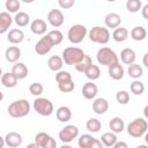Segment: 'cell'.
<instances>
[{
    "instance_id": "277c9868",
    "label": "cell",
    "mask_w": 148,
    "mask_h": 148,
    "mask_svg": "<svg viewBox=\"0 0 148 148\" xmlns=\"http://www.w3.org/2000/svg\"><path fill=\"white\" fill-rule=\"evenodd\" d=\"M148 123L143 118H136L127 125V133L132 138H141L147 133Z\"/></svg>"
},
{
    "instance_id": "e575fe53",
    "label": "cell",
    "mask_w": 148,
    "mask_h": 148,
    "mask_svg": "<svg viewBox=\"0 0 148 148\" xmlns=\"http://www.w3.org/2000/svg\"><path fill=\"white\" fill-rule=\"evenodd\" d=\"M95 141V138L90 134H82L79 138L77 145L80 148H90V146L92 145V142Z\"/></svg>"
},
{
    "instance_id": "cb8c5ba5",
    "label": "cell",
    "mask_w": 148,
    "mask_h": 148,
    "mask_svg": "<svg viewBox=\"0 0 148 148\" xmlns=\"http://www.w3.org/2000/svg\"><path fill=\"white\" fill-rule=\"evenodd\" d=\"M12 73H13L18 80L25 79L27 75H28V67H27L23 62H16V64H14L13 67H12Z\"/></svg>"
},
{
    "instance_id": "f6af8a7d",
    "label": "cell",
    "mask_w": 148,
    "mask_h": 148,
    "mask_svg": "<svg viewBox=\"0 0 148 148\" xmlns=\"http://www.w3.org/2000/svg\"><path fill=\"white\" fill-rule=\"evenodd\" d=\"M90 148H104V145L102 143V141H101V140L95 139V141L92 142V145L90 146Z\"/></svg>"
},
{
    "instance_id": "6da1fadb",
    "label": "cell",
    "mask_w": 148,
    "mask_h": 148,
    "mask_svg": "<svg viewBox=\"0 0 148 148\" xmlns=\"http://www.w3.org/2000/svg\"><path fill=\"white\" fill-rule=\"evenodd\" d=\"M96 58H97V61H98L99 65H103V66H106V67H110V66L116 65V64L119 62V58H118L117 53L108 46L101 47L97 51Z\"/></svg>"
},
{
    "instance_id": "d6a6232c",
    "label": "cell",
    "mask_w": 148,
    "mask_h": 148,
    "mask_svg": "<svg viewBox=\"0 0 148 148\" xmlns=\"http://www.w3.org/2000/svg\"><path fill=\"white\" fill-rule=\"evenodd\" d=\"M92 65V60H91V58L89 57V56H84V58L77 64V65H75V69L77 71V72H80V73H86V71Z\"/></svg>"
},
{
    "instance_id": "603a6c76",
    "label": "cell",
    "mask_w": 148,
    "mask_h": 148,
    "mask_svg": "<svg viewBox=\"0 0 148 148\" xmlns=\"http://www.w3.org/2000/svg\"><path fill=\"white\" fill-rule=\"evenodd\" d=\"M64 66V60H62V57H59V56H52L49 58L47 60V67L52 71V72H60L61 68Z\"/></svg>"
},
{
    "instance_id": "ba28073f",
    "label": "cell",
    "mask_w": 148,
    "mask_h": 148,
    "mask_svg": "<svg viewBox=\"0 0 148 148\" xmlns=\"http://www.w3.org/2000/svg\"><path fill=\"white\" fill-rule=\"evenodd\" d=\"M79 136V128L75 125H67L59 132V139L64 143H69Z\"/></svg>"
},
{
    "instance_id": "d4e9b609",
    "label": "cell",
    "mask_w": 148,
    "mask_h": 148,
    "mask_svg": "<svg viewBox=\"0 0 148 148\" xmlns=\"http://www.w3.org/2000/svg\"><path fill=\"white\" fill-rule=\"evenodd\" d=\"M17 81H18V79L12 72H6L1 76V83L6 88H14V87H16Z\"/></svg>"
},
{
    "instance_id": "f5cc1de1",
    "label": "cell",
    "mask_w": 148,
    "mask_h": 148,
    "mask_svg": "<svg viewBox=\"0 0 148 148\" xmlns=\"http://www.w3.org/2000/svg\"><path fill=\"white\" fill-rule=\"evenodd\" d=\"M135 148H148V146H147V145H139V146H136Z\"/></svg>"
},
{
    "instance_id": "7c38bea8",
    "label": "cell",
    "mask_w": 148,
    "mask_h": 148,
    "mask_svg": "<svg viewBox=\"0 0 148 148\" xmlns=\"http://www.w3.org/2000/svg\"><path fill=\"white\" fill-rule=\"evenodd\" d=\"M22 135L17 132H8L5 136V143L10 148H17L22 145Z\"/></svg>"
},
{
    "instance_id": "d590c367",
    "label": "cell",
    "mask_w": 148,
    "mask_h": 148,
    "mask_svg": "<svg viewBox=\"0 0 148 148\" xmlns=\"http://www.w3.org/2000/svg\"><path fill=\"white\" fill-rule=\"evenodd\" d=\"M46 35L50 37V39H51V42L53 43V45H59V44L62 42V39H64L62 32H61L60 30H58V29L51 30V31H49Z\"/></svg>"
},
{
    "instance_id": "b9f144b4",
    "label": "cell",
    "mask_w": 148,
    "mask_h": 148,
    "mask_svg": "<svg viewBox=\"0 0 148 148\" xmlns=\"http://www.w3.org/2000/svg\"><path fill=\"white\" fill-rule=\"evenodd\" d=\"M116 99L119 104L121 105H126L128 102H130V94L126 91V90H119L117 94H116Z\"/></svg>"
},
{
    "instance_id": "836d02e7",
    "label": "cell",
    "mask_w": 148,
    "mask_h": 148,
    "mask_svg": "<svg viewBox=\"0 0 148 148\" xmlns=\"http://www.w3.org/2000/svg\"><path fill=\"white\" fill-rule=\"evenodd\" d=\"M86 127L89 132L91 133H97L99 132V130L102 128V123L96 119V118H90L87 120V124H86Z\"/></svg>"
},
{
    "instance_id": "c3c4849f",
    "label": "cell",
    "mask_w": 148,
    "mask_h": 148,
    "mask_svg": "<svg viewBox=\"0 0 148 148\" xmlns=\"http://www.w3.org/2000/svg\"><path fill=\"white\" fill-rule=\"evenodd\" d=\"M142 64L148 68V52L145 53V56H143V58H142Z\"/></svg>"
},
{
    "instance_id": "e0dca14e",
    "label": "cell",
    "mask_w": 148,
    "mask_h": 148,
    "mask_svg": "<svg viewBox=\"0 0 148 148\" xmlns=\"http://www.w3.org/2000/svg\"><path fill=\"white\" fill-rule=\"evenodd\" d=\"M14 18L10 16L8 12H1L0 13V34H5L8 31L9 27L12 25Z\"/></svg>"
},
{
    "instance_id": "db71d44e",
    "label": "cell",
    "mask_w": 148,
    "mask_h": 148,
    "mask_svg": "<svg viewBox=\"0 0 148 148\" xmlns=\"http://www.w3.org/2000/svg\"><path fill=\"white\" fill-rule=\"evenodd\" d=\"M60 148H72V147H71L69 145H66V143H65V145H62Z\"/></svg>"
},
{
    "instance_id": "ffe728a7",
    "label": "cell",
    "mask_w": 148,
    "mask_h": 148,
    "mask_svg": "<svg viewBox=\"0 0 148 148\" xmlns=\"http://www.w3.org/2000/svg\"><path fill=\"white\" fill-rule=\"evenodd\" d=\"M108 73H109V76H110L112 80L118 81V80H121V79L124 77L125 71H124V67L118 62V64H116V65H112V66L108 67Z\"/></svg>"
},
{
    "instance_id": "44dd1931",
    "label": "cell",
    "mask_w": 148,
    "mask_h": 148,
    "mask_svg": "<svg viewBox=\"0 0 148 148\" xmlns=\"http://www.w3.org/2000/svg\"><path fill=\"white\" fill-rule=\"evenodd\" d=\"M5 57H6V60L8 62H14L16 64L17 60L20 59L21 57V50L18 46H9L6 52H5Z\"/></svg>"
},
{
    "instance_id": "3957f363",
    "label": "cell",
    "mask_w": 148,
    "mask_h": 148,
    "mask_svg": "<svg viewBox=\"0 0 148 148\" xmlns=\"http://www.w3.org/2000/svg\"><path fill=\"white\" fill-rule=\"evenodd\" d=\"M84 56L86 54H84L83 50H81L80 47H76V46H68V47L64 49V51H62V60L68 66L77 65L84 58Z\"/></svg>"
},
{
    "instance_id": "52a82bcc",
    "label": "cell",
    "mask_w": 148,
    "mask_h": 148,
    "mask_svg": "<svg viewBox=\"0 0 148 148\" xmlns=\"http://www.w3.org/2000/svg\"><path fill=\"white\" fill-rule=\"evenodd\" d=\"M87 28L83 24H74L68 29L67 37L68 40L73 44H80L87 36Z\"/></svg>"
},
{
    "instance_id": "681fc988",
    "label": "cell",
    "mask_w": 148,
    "mask_h": 148,
    "mask_svg": "<svg viewBox=\"0 0 148 148\" xmlns=\"http://www.w3.org/2000/svg\"><path fill=\"white\" fill-rule=\"evenodd\" d=\"M27 148H40L36 142H34V143H29L28 146H27Z\"/></svg>"
},
{
    "instance_id": "bcb514c9",
    "label": "cell",
    "mask_w": 148,
    "mask_h": 148,
    "mask_svg": "<svg viewBox=\"0 0 148 148\" xmlns=\"http://www.w3.org/2000/svg\"><path fill=\"white\" fill-rule=\"evenodd\" d=\"M141 14H142L143 18L148 20V3H146L145 6H142V8H141Z\"/></svg>"
},
{
    "instance_id": "1f68e13d",
    "label": "cell",
    "mask_w": 148,
    "mask_h": 148,
    "mask_svg": "<svg viewBox=\"0 0 148 148\" xmlns=\"http://www.w3.org/2000/svg\"><path fill=\"white\" fill-rule=\"evenodd\" d=\"M84 75H86V77H87L88 80H90V81L97 80V79L101 76V69H99V67H98L97 65H94V64H92V65L86 71Z\"/></svg>"
},
{
    "instance_id": "484cf974",
    "label": "cell",
    "mask_w": 148,
    "mask_h": 148,
    "mask_svg": "<svg viewBox=\"0 0 148 148\" xmlns=\"http://www.w3.org/2000/svg\"><path fill=\"white\" fill-rule=\"evenodd\" d=\"M109 127H110L111 132H113L116 134L121 133L125 128V123L120 117H113L109 123Z\"/></svg>"
},
{
    "instance_id": "7dc6e473",
    "label": "cell",
    "mask_w": 148,
    "mask_h": 148,
    "mask_svg": "<svg viewBox=\"0 0 148 148\" xmlns=\"http://www.w3.org/2000/svg\"><path fill=\"white\" fill-rule=\"evenodd\" d=\"M112 148H128V146L125 141H117V143Z\"/></svg>"
},
{
    "instance_id": "60d3db41",
    "label": "cell",
    "mask_w": 148,
    "mask_h": 148,
    "mask_svg": "<svg viewBox=\"0 0 148 148\" xmlns=\"http://www.w3.org/2000/svg\"><path fill=\"white\" fill-rule=\"evenodd\" d=\"M5 6H6V9L8 10V13H18L21 3L18 0H7Z\"/></svg>"
},
{
    "instance_id": "2e32d148",
    "label": "cell",
    "mask_w": 148,
    "mask_h": 148,
    "mask_svg": "<svg viewBox=\"0 0 148 148\" xmlns=\"http://www.w3.org/2000/svg\"><path fill=\"white\" fill-rule=\"evenodd\" d=\"M104 23L108 28L117 29L121 23V17L117 13H109V14H106V16L104 18Z\"/></svg>"
},
{
    "instance_id": "ee69618b",
    "label": "cell",
    "mask_w": 148,
    "mask_h": 148,
    "mask_svg": "<svg viewBox=\"0 0 148 148\" xmlns=\"http://www.w3.org/2000/svg\"><path fill=\"white\" fill-rule=\"evenodd\" d=\"M74 0H59L58 1V5L62 8V9H69L74 6Z\"/></svg>"
},
{
    "instance_id": "7402d4cb",
    "label": "cell",
    "mask_w": 148,
    "mask_h": 148,
    "mask_svg": "<svg viewBox=\"0 0 148 148\" xmlns=\"http://www.w3.org/2000/svg\"><path fill=\"white\" fill-rule=\"evenodd\" d=\"M56 117H57V119H58L59 121H61V123H67V121H69L71 118H72V111H71V109H69L68 106H65V105L59 106V108L57 109V111H56Z\"/></svg>"
},
{
    "instance_id": "74e56055",
    "label": "cell",
    "mask_w": 148,
    "mask_h": 148,
    "mask_svg": "<svg viewBox=\"0 0 148 148\" xmlns=\"http://www.w3.org/2000/svg\"><path fill=\"white\" fill-rule=\"evenodd\" d=\"M142 8V2L140 0H127L126 1V9L130 13H136Z\"/></svg>"
},
{
    "instance_id": "d6986e66",
    "label": "cell",
    "mask_w": 148,
    "mask_h": 148,
    "mask_svg": "<svg viewBox=\"0 0 148 148\" xmlns=\"http://www.w3.org/2000/svg\"><path fill=\"white\" fill-rule=\"evenodd\" d=\"M23 39H24V34L21 29L15 28L9 30L7 34V40L12 44H20L23 42Z\"/></svg>"
},
{
    "instance_id": "f907efd6",
    "label": "cell",
    "mask_w": 148,
    "mask_h": 148,
    "mask_svg": "<svg viewBox=\"0 0 148 148\" xmlns=\"http://www.w3.org/2000/svg\"><path fill=\"white\" fill-rule=\"evenodd\" d=\"M143 116H145V118H147V119H148V104L143 108Z\"/></svg>"
},
{
    "instance_id": "8fae6325",
    "label": "cell",
    "mask_w": 148,
    "mask_h": 148,
    "mask_svg": "<svg viewBox=\"0 0 148 148\" xmlns=\"http://www.w3.org/2000/svg\"><path fill=\"white\" fill-rule=\"evenodd\" d=\"M47 22L54 27V28H59L64 24L65 22V16L62 14V12L60 9H51L47 14Z\"/></svg>"
},
{
    "instance_id": "30bf717a",
    "label": "cell",
    "mask_w": 148,
    "mask_h": 148,
    "mask_svg": "<svg viewBox=\"0 0 148 148\" xmlns=\"http://www.w3.org/2000/svg\"><path fill=\"white\" fill-rule=\"evenodd\" d=\"M53 46H54V45H53V43L51 42L50 37H49L47 35H45V36H43V37L36 43V45H35V52H36L37 54H39V56H44V54L49 53Z\"/></svg>"
},
{
    "instance_id": "5bb4252c",
    "label": "cell",
    "mask_w": 148,
    "mask_h": 148,
    "mask_svg": "<svg viewBox=\"0 0 148 148\" xmlns=\"http://www.w3.org/2000/svg\"><path fill=\"white\" fill-rule=\"evenodd\" d=\"M108 110H109V102L105 98L103 97L95 98V101L92 102V111L96 114H104Z\"/></svg>"
},
{
    "instance_id": "9c48e42d",
    "label": "cell",
    "mask_w": 148,
    "mask_h": 148,
    "mask_svg": "<svg viewBox=\"0 0 148 148\" xmlns=\"http://www.w3.org/2000/svg\"><path fill=\"white\" fill-rule=\"evenodd\" d=\"M35 142L40 148H57V141L45 132H39L35 136Z\"/></svg>"
},
{
    "instance_id": "4fadbf2b",
    "label": "cell",
    "mask_w": 148,
    "mask_h": 148,
    "mask_svg": "<svg viewBox=\"0 0 148 148\" xmlns=\"http://www.w3.org/2000/svg\"><path fill=\"white\" fill-rule=\"evenodd\" d=\"M81 91H82V96L86 99H92L96 97V95L98 92V88L92 81H89V82H86L83 84Z\"/></svg>"
},
{
    "instance_id": "816d5d0a",
    "label": "cell",
    "mask_w": 148,
    "mask_h": 148,
    "mask_svg": "<svg viewBox=\"0 0 148 148\" xmlns=\"http://www.w3.org/2000/svg\"><path fill=\"white\" fill-rule=\"evenodd\" d=\"M145 141H146V145L148 146V132L145 134Z\"/></svg>"
},
{
    "instance_id": "f1b7e54d",
    "label": "cell",
    "mask_w": 148,
    "mask_h": 148,
    "mask_svg": "<svg viewBox=\"0 0 148 148\" xmlns=\"http://www.w3.org/2000/svg\"><path fill=\"white\" fill-rule=\"evenodd\" d=\"M101 141L104 145V147H113L117 143L118 139H117L116 133H113V132H106V133L102 134Z\"/></svg>"
},
{
    "instance_id": "5b68a950",
    "label": "cell",
    "mask_w": 148,
    "mask_h": 148,
    "mask_svg": "<svg viewBox=\"0 0 148 148\" xmlns=\"http://www.w3.org/2000/svg\"><path fill=\"white\" fill-rule=\"evenodd\" d=\"M88 36H89V39L94 43H97V44H106L109 40H110V31L108 28H104V27H92L89 32H88Z\"/></svg>"
},
{
    "instance_id": "9a60e30c",
    "label": "cell",
    "mask_w": 148,
    "mask_h": 148,
    "mask_svg": "<svg viewBox=\"0 0 148 148\" xmlns=\"http://www.w3.org/2000/svg\"><path fill=\"white\" fill-rule=\"evenodd\" d=\"M136 59V54H135V51L131 47H126V49H123L121 52H120V60L123 64L125 65H132V64H135Z\"/></svg>"
},
{
    "instance_id": "8992f818",
    "label": "cell",
    "mask_w": 148,
    "mask_h": 148,
    "mask_svg": "<svg viewBox=\"0 0 148 148\" xmlns=\"http://www.w3.org/2000/svg\"><path fill=\"white\" fill-rule=\"evenodd\" d=\"M34 110L43 117H49L53 113V104L50 99L45 98V97H37L34 101Z\"/></svg>"
},
{
    "instance_id": "4dcf8cb0",
    "label": "cell",
    "mask_w": 148,
    "mask_h": 148,
    "mask_svg": "<svg viewBox=\"0 0 148 148\" xmlns=\"http://www.w3.org/2000/svg\"><path fill=\"white\" fill-rule=\"evenodd\" d=\"M14 22L18 25V27H25L28 25V23L30 22V16L25 13V12H18L15 14L14 16Z\"/></svg>"
},
{
    "instance_id": "ab89813d",
    "label": "cell",
    "mask_w": 148,
    "mask_h": 148,
    "mask_svg": "<svg viewBox=\"0 0 148 148\" xmlns=\"http://www.w3.org/2000/svg\"><path fill=\"white\" fill-rule=\"evenodd\" d=\"M43 90H44V87L42 83L39 82H34L29 86V91L31 95L34 96H37V97H40V95L43 94Z\"/></svg>"
},
{
    "instance_id": "8d00e7d4",
    "label": "cell",
    "mask_w": 148,
    "mask_h": 148,
    "mask_svg": "<svg viewBox=\"0 0 148 148\" xmlns=\"http://www.w3.org/2000/svg\"><path fill=\"white\" fill-rule=\"evenodd\" d=\"M130 89H131V92H133L134 95H142L143 91H145V84L140 81V80H134L131 86H130Z\"/></svg>"
},
{
    "instance_id": "f35d334b",
    "label": "cell",
    "mask_w": 148,
    "mask_h": 148,
    "mask_svg": "<svg viewBox=\"0 0 148 148\" xmlns=\"http://www.w3.org/2000/svg\"><path fill=\"white\" fill-rule=\"evenodd\" d=\"M56 81L59 83H65V82H69V81H73L72 80V75L69 72L67 71H60L56 74Z\"/></svg>"
},
{
    "instance_id": "ac0fdd59",
    "label": "cell",
    "mask_w": 148,
    "mask_h": 148,
    "mask_svg": "<svg viewBox=\"0 0 148 148\" xmlns=\"http://www.w3.org/2000/svg\"><path fill=\"white\" fill-rule=\"evenodd\" d=\"M46 22L42 18H36L30 23V30L35 35H44L46 32Z\"/></svg>"
},
{
    "instance_id": "7bdbcfd3",
    "label": "cell",
    "mask_w": 148,
    "mask_h": 148,
    "mask_svg": "<svg viewBox=\"0 0 148 148\" xmlns=\"http://www.w3.org/2000/svg\"><path fill=\"white\" fill-rule=\"evenodd\" d=\"M75 88V84L73 81H69V82H65V83H59L58 84V89L61 91V92H71L73 91Z\"/></svg>"
},
{
    "instance_id": "f546056e",
    "label": "cell",
    "mask_w": 148,
    "mask_h": 148,
    "mask_svg": "<svg viewBox=\"0 0 148 148\" xmlns=\"http://www.w3.org/2000/svg\"><path fill=\"white\" fill-rule=\"evenodd\" d=\"M127 73H128V75H130L132 79L138 80V79H140V77L142 76L143 69H142V67H141L140 65H138V64H132V65L128 66Z\"/></svg>"
},
{
    "instance_id": "4316f807",
    "label": "cell",
    "mask_w": 148,
    "mask_h": 148,
    "mask_svg": "<svg viewBox=\"0 0 148 148\" xmlns=\"http://www.w3.org/2000/svg\"><path fill=\"white\" fill-rule=\"evenodd\" d=\"M128 35H130V32H128V30L126 28L118 27L117 29L113 30L112 38H113V40H116L118 43H123V42H125L128 38Z\"/></svg>"
},
{
    "instance_id": "83f0119b",
    "label": "cell",
    "mask_w": 148,
    "mask_h": 148,
    "mask_svg": "<svg viewBox=\"0 0 148 148\" xmlns=\"http://www.w3.org/2000/svg\"><path fill=\"white\" fill-rule=\"evenodd\" d=\"M130 36H131L132 39H134V40H136V42H140V40H143V39L146 38V36H147V30H146L143 27H141V25L134 27V28L131 30Z\"/></svg>"
},
{
    "instance_id": "7a4b0ae2",
    "label": "cell",
    "mask_w": 148,
    "mask_h": 148,
    "mask_svg": "<svg viewBox=\"0 0 148 148\" xmlns=\"http://www.w3.org/2000/svg\"><path fill=\"white\" fill-rule=\"evenodd\" d=\"M8 114L13 118H23L30 112V104L27 99H17L9 104Z\"/></svg>"
}]
</instances>
